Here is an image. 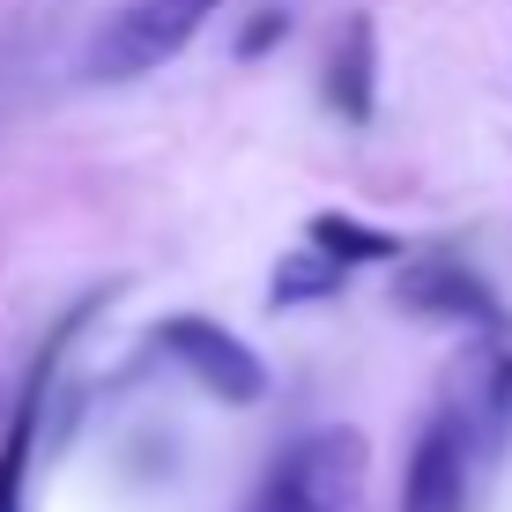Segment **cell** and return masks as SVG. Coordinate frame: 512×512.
<instances>
[{"instance_id": "obj_4", "label": "cell", "mask_w": 512, "mask_h": 512, "mask_svg": "<svg viewBox=\"0 0 512 512\" xmlns=\"http://www.w3.org/2000/svg\"><path fill=\"white\" fill-rule=\"evenodd\" d=\"M401 512H468V431L461 416H431L409 446Z\"/></svg>"}, {"instance_id": "obj_9", "label": "cell", "mask_w": 512, "mask_h": 512, "mask_svg": "<svg viewBox=\"0 0 512 512\" xmlns=\"http://www.w3.org/2000/svg\"><path fill=\"white\" fill-rule=\"evenodd\" d=\"M349 282V268L334 253H320V245H305V253H290L275 268V290H268V305L275 312H290V305H320V297H334Z\"/></svg>"}, {"instance_id": "obj_8", "label": "cell", "mask_w": 512, "mask_h": 512, "mask_svg": "<svg viewBox=\"0 0 512 512\" xmlns=\"http://www.w3.org/2000/svg\"><path fill=\"white\" fill-rule=\"evenodd\" d=\"M305 245L334 253L342 268H379V260H401V238H394V231H379V223H364V216H342V208H320V216H312V231H305Z\"/></svg>"}, {"instance_id": "obj_1", "label": "cell", "mask_w": 512, "mask_h": 512, "mask_svg": "<svg viewBox=\"0 0 512 512\" xmlns=\"http://www.w3.org/2000/svg\"><path fill=\"white\" fill-rule=\"evenodd\" d=\"M357 490H364V431L327 423V431H305L268 468L253 512H349Z\"/></svg>"}, {"instance_id": "obj_3", "label": "cell", "mask_w": 512, "mask_h": 512, "mask_svg": "<svg viewBox=\"0 0 512 512\" xmlns=\"http://www.w3.org/2000/svg\"><path fill=\"white\" fill-rule=\"evenodd\" d=\"M156 349H164L208 401H223V409H253V401H268V364H260L231 327L201 320V312H171V320L156 327Z\"/></svg>"}, {"instance_id": "obj_5", "label": "cell", "mask_w": 512, "mask_h": 512, "mask_svg": "<svg viewBox=\"0 0 512 512\" xmlns=\"http://www.w3.org/2000/svg\"><path fill=\"white\" fill-rule=\"evenodd\" d=\"M394 297L409 312H423V320H453V327H490L505 334V305L498 290H490L475 268H461V260H423V268H409L394 282Z\"/></svg>"}, {"instance_id": "obj_7", "label": "cell", "mask_w": 512, "mask_h": 512, "mask_svg": "<svg viewBox=\"0 0 512 512\" xmlns=\"http://www.w3.org/2000/svg\"><path fill=\"white\" fill-rule=\"evenodd\" d=\"M52 364H60V342L38 357L23 401H15V423L0 438V512H23V475H30V453H38V416H45V386H52Z\"/></svg>"}, {"instance_id": "obj_10", "label": "cell", "mask_w": 512, "mask_h": 512, "mask_svg": "<svg viewBox=\"0 0 512 512\" xmlns=\"http://www.w3.org/2000/svg\"><path fill=\"white\" fill-rule=\"evenodd\" d=\"M282 38H290V8H260L253 23L238 30V60H268Z\"/></svg>"}, {"instance_id": "obj_6", "label": "cell", "mask_w": 512, "mask_h": 512, "mask_svg": "<svg viewBox=\"0 0 512 512\" xmlns=\"http://www.w3.org/2000/svg\"><path fill=\"white\" fill-rule=\"evenodd\" d=\"M327 112L349 119V127H372V112H379V30H372V15H349L342 38H334Z\"/></svg>"}, {"instance_id": "obj_2", "label": "cell", "mask_w": 512, "mask_h": 512, "mask_svg": "<svg viewBox=\"0 0 512 512\" xmlns=\"http://www.w3.org/2000/svg\"><path fill=\"white\" fill-rule=\"evenodd\" d=\"M216 8H223V0H127V8L97 30L82 75H90V82H134V75H149V67L179 60V52L193 45V30H201Z\"/></svg>"}, {"instance_id": "obj_11", "label": "cell", "mask_w": 512, "mask_h": 512, "mask_svg": "<svg viewBox=\"0 0 512 512\" xmlns=\"http://www.w3.org/2000/svg\"><path fill=\"white\" fill-rule=\"evenodd\" d=\"M490 379H498V401L512 409V349H498V364H490Z\"/></svg>"}]
</instances>
